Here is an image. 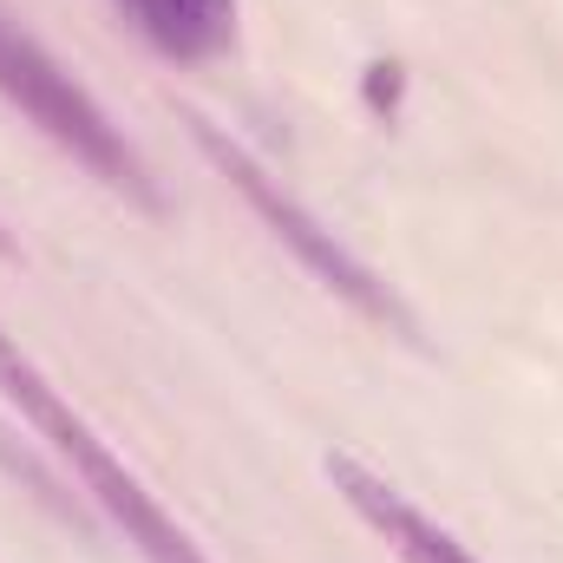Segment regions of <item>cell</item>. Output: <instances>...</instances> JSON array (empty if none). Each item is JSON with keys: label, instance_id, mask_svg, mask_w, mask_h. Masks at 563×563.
<instances>
[{"label": "cell", "instance_id": "6da1fadb", "mask_svg": "<svg viewBox=\"0 0 563 563\" xmlns=\"http://www.w3.org/2000/svg\"><path fill=\"white\" fill-rule=\"evenodd\" d=\"M0 400L33 426V432H40L73 472H79V485L92 492V505L125 531V544H132L144 563H210L197 544H190V531H184V525H177V518H170V511L139 485V472H125L119 452L73 413V400L40 374V361H33L7 328H0Z\"/></svg>", "mask_w": 563, "mask_h": 563}, {"label": "cell", "instance_id": "7a4b0ae2", "mask_svg": "<svg viewBox=\"0 0 563 563\" xmlns=\"http://www.w3.org/2000/svg\"><path fill=\"white\" fill-rule=\"evenodd\" d=\"M0 99H7L40 139L59 144L73 164H86L106 190H119L125 203H139L151 217H164V190H157L144 151L125 139V125H112V112H106L33 33H20L7 13H0Z\"/></svg>", "mask_w": 563, "mask_h": 563}, {"label": "cell", "instance_id": "3957f363", "mask_svg": "<svg viewBox=\"0 0 563 563\" xmlns=\"http://www.w3.org/2000/svg\"><path fill=\"white\" fill-rule=\"evenodd\" d=\"M190 139H197V151L223 170V184H230V190H236V197L269 223V236H276L282 250H288V256H295L314 282H321V288H334L354 314H367V321H380V328H394V334H413V314L400 308V295L374 276V269H367V263H361V256H354V250H347L321 217H314V210H301L276 177L243 151V144L223 139L210 119H190Z\"/></svg>", "mask_w": 563, "mask_h": 563}, {"label": "cell", "instance_id": "277c9868", "mask_svg": "<svg viewBox=\"0 0 563 563\" xmlns=\"http://www.w3.org/2000/svg\"><path fill=\"white\" fill-rule=\"evenodd\" d=\"M321 472H328V485H334V498L394 551L400 563H478L439 518H426L420 505L394 485V478H380L367 459H354V452H328L321 459Z\"/></svg>", "mask_w": 563, "mask_h": 563}, {"label": "cell", "instance_id": "5b68a950", "mask_svg": "<svg viewBox=\"0 0 563 563\" xmlns=\"http://www.w3.org/2000/svg\"><path fill=\"white\" fill-rule=\"evenodd\" d=\"M125 26L164 59H217L236 40V0H119Z\"/></svg>", "mask_w": 563, "mask_h": 563}, {"label": "cell", "instance_id": "8992f818", "mask_svg": "<svg viewBox=\"0 0 563 563\" xmlns=\"http://www.w3.org/2000/svg\"><path fill=\"white\" fill-rule=\"evenodd\" d=\"M0 263H20V243H13V230L0 223Z\"/></svg>", "mask_w": 563, "mask_h": 563}]
</instances>
